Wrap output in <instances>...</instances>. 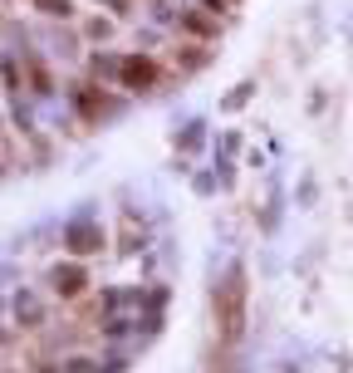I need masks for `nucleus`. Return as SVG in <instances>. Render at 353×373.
<instances>
[{
    "instance_id": "1",
    "label": "nucleus",
    "mask_w": 353,
    "mask_h": 373,
    "mask_svg": "<svg viewBox=\"0 0 353 373\" xmlns=\"http://www.w3.org/2000/svg\"><path fill=\"white\" fill-rule=\"evenodd\" d=\"M241 300H246L241 271H230V280H226V314H221V325H226V339H235V334H241Z\"/></svg>"
},
{
    "instance_id": "2",
    "label": "nucleus",
    "mask_w": 353,
    "mask_h": 373,
    "mask_svg": "<svg viewBox=\"0 0 353 373\" xmlns=\"http://www.w3.org/2000/svg\"><path fill=\"white\" fill-rule=\"evenodd\" d=\"M118 79H123V89H152L157 64H152V60H143V55H128L123 64H118Z\"/></svg>"
},
{
    "instance_id": "3",
    "label": "nucleus",
    "mask_w": 353,
    "mask_h": 373,
    "mask_svg": "<svg viewBox=\"0 0 353 373\" xmlns=\"http://www.w3.org/2000/svg\"><path fill=\"white\" fill-rule=\"evenodd\" d=\"M69 246H74L79 255H89V251L103 246V231H98L93 221H74V226H69Z\"/></svg>"
},
{
    "instance_id": "4",
    "label": "nucleus",
    "mask_w": 353,
    "mask_h": 373,
    "mask_svg": "<svg viewBox=\"0 0 353 373\" xmlns=\"http://www.w3.org/2000/svg\"><path fill=\"white\" fill-rule=\"evenodd\" d=\"M54 290L59 295H79L84 290V271H79V265H59V271H54Z\"/></svg>"
},
{
    "instance_id": "5",
    "label": "nucleus",
    "mask_w": 353,
    "mask_h": 373,
    "mask_svg": "<svg viewBox=\"0 0 353 373\" xmlns=\"http://www.w3.org/2000/svg\"><path fill=\"white\" fill-rule=\"evenodd\" d=\"M35 10H44V15H69V0H35Z\"/></svg>"
},
{
    "instance_id": "6",
    "label": "nucleus",
    "mask_w": 353,
    "mask_h": 373,
    "mask_svg": "<svg viewBox=\"0 0 353 373\" xmlns=\"http://www.w3.org/2000/svg\"><path fill=\"white\" fill-rule=\"evenodd\" d=\"M246 98H251V84H241V89H235V93H230V98L221 103V109H241V103H246Z\"/></svg>"
},
{
    "instance_id": "7",
    "label": "nucleus",
    "mask_w": 353,
    "mask_h": 373,
    "mask_svg": "<svg viewBox=\"0 0 353 373\" xmlns=\"http://www.w3.org/2000/svg\"><path fill=\"white\" fill-rule=\"evenodd\" d=\"M79 109L84 113H98V93H79Z\"/></svg>"
},
{
    "instance_id": "8",
    "label": "nucleus",
    "mask_w": 353,
    "mask_h": 373,
    "mask_svg": "<svg viewBox=\"0 0 353 373\" xmlns=\"http://www.w3.org/2000/svg\"><path fill=\"white\" fill-rule=\"evenodd\" d=\"M187 30H197V35H206V30H211V20H201V15H187Z\"/></svg>"
}]
</instances>
